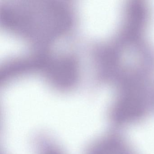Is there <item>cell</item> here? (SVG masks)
Returning a JSON list of instances; mask_svg holds the SVG:
<instances>
[{"instance_id": "1", "label": "cell", "mask_w": 154, "mask_h": 154, "mask_svg": "<svg viewBox=\"0 0 154 154\" xmlns=\"http://www.w3.org/2000/svg\"><path fill=\"white\" fill-rule=\"evenodd\" d=\"M0 16L4 31L30 48L54 44L66 32L71 20L66 2L57 0H5Z\"/></svg>"}, {"instance_id": "2", "label": "cell", "mask_w": 154, "mask_h": 154, "mask_svg": "<svg viewBox=\"0 0 154 154\" xmlns=\"http://www.w3.org/2000/svg\"><path fill=\"white\" fill-rule=\"evenodd\" d=\"M150 84H144L119 89L112 110V119L119 123L137 120L146 110Z\"/></svg>"}, {"instance_id": "3", "label": "cell", "mask_w": 154, "mask_h": 154, "mask_svg": "<svg viewBox=\"0 0 154 154\" xmlns=\"http://www.w3.org/2000/svg\"><path fill=\"white\" fill-rule=\"evenodd\" d=\"M95 146L93 154H124V146L116 137H108Z\"/></svg>"}]
</instances>
